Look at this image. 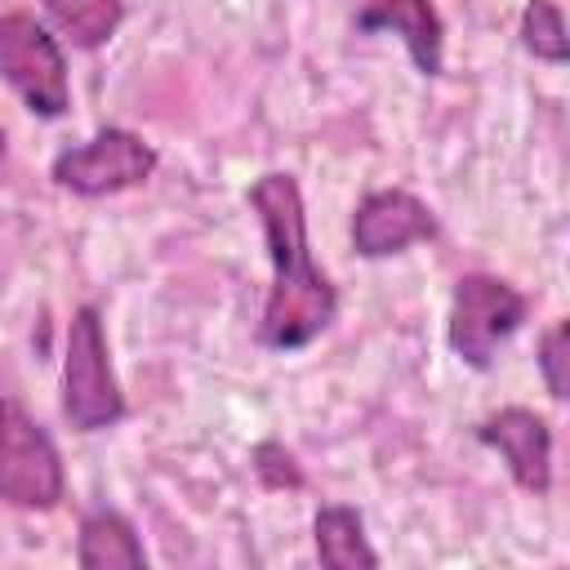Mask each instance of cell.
Instances as JSON below:
<instances>
[{"label": "cell", "mask_w": 570, "mask_h": 570, "mask_svg": "<svg viewBox=\"0 0 570 570\" xmlns=\"http://www.w3.org/2000/svg\"><path fill=\"white\" fill-rule=\"evenodd\" d=\"M245 200L258 214L263 245L272 258V285H267L254 338L267 352H303L307 343H316L334 325L338 289L312 263L307 209H303L298 178L285 169H267L263 178H254Z\"/></svg>", "instance_id": "obj_1"}, {"label": "cell", "mask_w": 570, "mask_h": 570, "mask_svg": "<svg viewBox=\"0 0 570 570\" xmlns=\"http://www.w3.org/2000/svg\"><path fill=\"white\" fill-rule=\"evenodd\" d=\"M125 414L129 405L111 370L102 312L94 303H80L67 321V343H62V419L76 432H107Z\"/></svg>", "instance_id": "obj_2"}, {"label": "cell", "mask_w": 570, "mask_h": 570, "mask_svg": "<svg viewBox=\"0 0 570 570\" xmlns=\"http://www.w3.org/2000/svg\"><path fill=\"white\" fill-rule=\"evenodd\" d=\"M530 298L494 276V272H463L450 294V316H445V343L468 370H490L499 347L525 325Z\"/></svg>", "instance_id": "obj_3"}, {"label": "cell", "mask_w": 570, "mask_h": 570, "mask_svg": "<svg viewBox=\"0 0 570 570\" xmlns=\"http://www.w3.org/2000/svg\"><path fill=\"white\" fill-rule=\"evenodd\" d=\"M67 494L62 454L36 414L0 396V503L18 512H53Z\"/></svg>", "instance_id": "obj_4"}, {"label": "cell", "mask_w": 570, "mask_h": 570, "mask_svg": "<svg viewBox=\"0 0 570 570\" xmlns=\"http://www.w3.org/2000/svg\"><path fill=\"white\" fill-rule=\"evenodd\" d=\"M0 80L40 120H58L71 107L67 53H62L58 36L22 9L0 13Z\"/></svg>", "instance_id": "obj_5"}, {"label": "cell", "mask_w": 570, "mask_h": 570, "mask_svg": "<svg viewBox=\"0 0 570 570\" xmlns=\"http://www.w3.org/2000/svg\"><path fill=\"white\" fill-rule=\"evenodd\" d=\"M156 165H160V156L142 134H134L125 125H102L89 142L58 151L49 165V178H53V187H62L71 196L98 200V196L142 187L156 174Z\"/></svg>", "instance_id": "obj_6"}, {"label": "cell", "mask_w": 570, "mask_h": 570, "mask_svg": "<svg viewBox=\"0 0 570 570\" xmlns=\"http://www.w3.org/2000/svg\"><path fill=\"white\" fill-rule=\"evenodd\" d=\"M472 436L494 450L508 468V476L525 490V494H548L552 490V423L525 405H503L494 414H485Z\"/></svg>", "instance_id": "obj_7"}, {"label": "cell", "mask_w": 570, "mask_h": 570, "mask_svg": "<svg viewBox=\"0 0 570 570\" xmlns=\"http://www.w3.org/2000/svg\"><path fill=\"white\" fill-rule=\"evenodd\" d=\"M436 236V214L405 187L365 191L352 209V249L361 258H392L419 240Z\"/></svg>", "instance_id": "obj_8"}, {"label": "cell", "mask_w": 570, "mask_h": 570, "mask_svg": "<svg viewBox=\"0 0 570 570\" xmlns=\"http://www.w3.org/2000/svg\"><path fill=\"white\" fill-rule=\"evenodd\" d=\"M356 31L361 36H374V31L396 36L405 45L410 62L419 67V76L445 71V22L432 0H370L356 13Z\"/></svg>", "instance_id": "obj_9"}, {"label": "cell", "mask_w": 570, "mask_h": 570, "mask_svg": "<svg viewBox=\"0 0 570 570\" xmlns=\"http://www.w3.org/2000/svg\"><path fill=\"white\" fill-rule=\"evenodd\" d=\"M76 566L80 570H147L142 539L134 521L116 508H94L76 530Z\"/></svg>", "instance_id": "obj_10"}, {"label": "cell", "mask_w": 570, "mask_h": 570, "mask_svg": "<svg viewBox=\"0 0 570 570\" xmlns=\"http://www.w3.org/2000/svg\"><path fill=\"white\" fill-rule=\"evenodd\" d=\"M312 543L325 570H374L379 552L365 539V517L361 508L347 503H321L312 517Z\"/></svg>", "instance_id": "obj_11"}, {"label": "cell", "mask_w": 570, "mask_h": 570, "mask_svg": "<svg viewBox=\"0 0 570 570\" xmlns=\"http://www.w3.org/2000/svg\"><path fill=\"white\" fill-rule=\"evenodd\" d=\"M40 4L76 49H102L125 22V0H40Z\"/></svg>", "instance_id": "obj_12"}, {"label": "cell", "mask_w": 570, "mask_h": 570, "mask_svg": "<svg viewBox=\"0 0 570 570\" xmlns=\"http://www.w3.org/2000/svg\"><path fill=\"white\" fill-rule=\"evenodd\" d=\"M517 36H521V49H525L530 58H539V62H552V67H561V62L570 58L566 18H561V9H557L552 0H525Z\"/></svg>", "instance_id": "obj_13"}, {"label": "cell", "mask_w": 570, "mask_h": 570, "mask_svg": "<svg viewBox=\"0 0 570 570\" xmlns=\"http://www.w3.org/2000/svg\"><path fill=\"white\" fill-rule=\"evenodd\" d=\"M249 468L258 476L263 490H303V468H298V454L285 445V441H258L254 454H249Z\"/></svg>", "instance_id": "obj_14"}, {"label": "cell", "mask_w": 570, "mask_h": 570, "mask_svg": "<svg viewBox=\"0 0 570 570\" xmlns=\"http://www.w3.org/2000/svg\"><path fill=\"white\" fill-rule=\"evenodd\" d=\"M539 374L552 401H566V361H570V321H557L543 338H539Z\"/></svg>", "instance_id": "obj_15"}, {"label": "cell", "mask_w": 570, "mask_h": 570, "mask_svg": "<svg viewBox=\"0 0 570 570\" xmlns=\"http://www.w3.org/2000/svg\"><path fill=\"white\" fill-rule=\"evenodd\" d=\"M0 160H4V129H0Z\"/></svg>", "instance_id": "obj_16"}]
</instances>
